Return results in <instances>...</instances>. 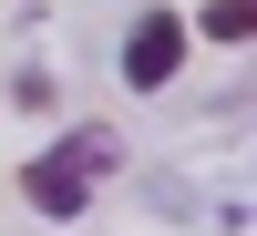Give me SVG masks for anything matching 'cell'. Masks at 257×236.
Wrapping results in <instances>:
<instances>
[{"label": "cell", "mask_w": 257, "mask_h": 236, "mask_svg": "<svg viewBox=\"0 0 257 236\" xmlns=\"http://www.w3.org/2000/svg\"><path fill=\"white\" fill-rule=\"evenodd\" d=\"M113 164H123V134H113V123H72L52 154L21 164V205L62 226V216H82V205H93V185L113 175Z\"/></svg>", "instance_id": "6da1fadb"}, {"label": "cell", "mask_w": 257, "mask_h": 236, "mask_svg": "<svg viewBox=\"0 0 257 236\" xmlns=\"http://www.w3.org/2000/svg\"><path fill=\"white\" fill-rule=\"evenodd\" d=\"M175 62H185V11H144L134 41H123V82H134V93H165Z\"/></svg>", "instance_id": "7a4b0ae2"}, {"label": "cell", "mask_w": 257, "mask_h": 236, "mask_svg": "<svg viewBox=\"0 0 257 236\" xmlns=\"http://www.w3.org/2000/svg\"><path fill=\"white\" fill-rule=\"evenodd\" d=\"M206 31H216V41H247L257 31V0H206Z\"/></svg>", "instance_id": "3957f363"}]
</instances>
